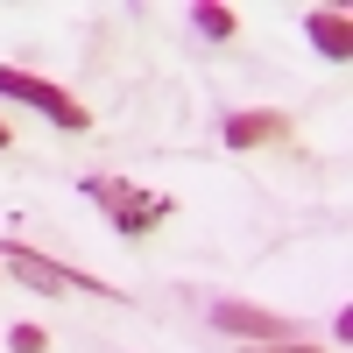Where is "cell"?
Returning a JSON list of instances; mask_svg holds the SVG:
<instances>
[{
    "label": "cell",
    "mask_w": 353,
    "mask_h": 353,
    "mask_svg": "<svg viewBox=\"0 0 353 353\" xmlns=\"http://www.w3.org/2000/svg\"><path fill=\"white\" fill-rule=\"evenodd\" d=\"M85 198L121 226V241H141L156 219H170V198L163 191H134L128 176H85Z\"/></svg>",
    "instance_id": "obj_1"
},
{
    "label": "cell",
    "mask_w": 353,
    "mask_h": 353,
    "mask_svg": "<svg viewBox=\"0 0 353 353\" xmlns=\"http://www.w3.org/2000/svg\"><path fill=\"white\" fill-rule=\"evenodd\" d=\"M0 261L36 290V297H64V290H85V297H106V304H121V290H106L99 276H78V269H64V261H43L36 248H21V241H0Z\"/></svg>",
    "instance_id": "obj_2"
},
{
    "label": "cell",
    "mask_w": 353,
    "mask_h": 353,
    "mask_svg": "<svg viewBox=\"0 0 353 353\" xmlns=\"http://www.w3.org/2000/svg\"><path fill=\"white\" fill-rule=\"evenodd\" d=\"M0 99H21V106H36V113H50L64 134H85L92 128V113H85L71 92H57L50 78H28V71H14V64H0Z\"/></svg>",
    "instance_id": "obj_3"
},
{
    "label": "cell",
    "mask_w": 353,
    "mask_h": 353,
    "mask_svg": "<svg viewBox=\"0 0 353 353\" xmlns=\"http://www.w3.org/2000/svg\"><path fill=\"white\" fill-rule=\"evenodd\" d=\"M212 325H219V332H241V339H261V346L290 339V318L261 311V304H241V297H219V304H212Z\"/></svg>",
    "instance_id": "obj_4"
},
{
    "label": "cell",
    "mask_w": 353,
    "mask_h": 353,
    "mask_svg": "<svg viewBox=\"0 0 353 353\" xmlns=\"http://www.w3.org/2000/svg\"><path fill=\"white\" fill-rule=\"evenodd\" d=\"M276 134H290V113H276V106L226 113V128H219V141H226V149H261V141H276Z\"/></svg>",
    "instance_id": "obj_5"
},
{
    "label": "cell",
    "mask_w": 353,
    "mask_h": 353,
    "mask_svg": "<svg viewBox=\"0 0 353 353\" xmlns=\"http://www.w3.org/2000/svg\"><path fill=\"white\" fill-rule=\"evenodd\" d=\"M304 36H311L318 57H332V64L353 57V21H346V8H311V14H304Z\"/></svg>",
    "instance_id": "obj_6"
},
{
    "label": "cell",
    "mask_w": 353,
    "mask_h": 353,
    "mask_svg": "<svg viewBox=\"0 0 353 353\" xmlns=\"http://www.w3.org/2000/svg\"><path fill=\"white\" fill-rule=\"evenodd\" d=\"M191 21H198V36H212V43H226L233 28H241V14H233V8H219V0H198V8H191Z\"/></svg>",
    "instance_id": "obj_7"
},
{
    "label": "cell",
    "mask_w": 353,
    "mask_h": 353,
    "mask_svg": "<svg viewBox=\"0 0 353 353\" xmlns=\"http://www.w3.org/2000/svg\"><path fill=\"white\" fill-rule=\"evenodd\" d=\"M8 346H14V353H43V325H14Z\"/></svg>",
    "instance_id": "obj_8"
},
{
    "label": "cell",
    "mask_w": 353,
    "mask_h": 353,
    "mask_svg": "<svg viewBox=\"0 0 353 353\" xmlns=\"http://www.w3.org/2000/svg\"><path fill=\"white\" fill-rule=\"evenodd\" d=\"M254 353H318V346H297V339H276V346H254Z\"/></svg>",
    "instance_id": "obj_9"
},
{
    "label": "cell",
    "mask_w": 353,
    "mask_h": 353,
    "mask_svg": "<svg viewBox=\"0 0 353 353\" xmlns=\"http://www.w3.org/2000/svg\"><path fill=\"white\" fill-rule=\"evenodd\" d=\"M8 141H14V128H8V121H0V149H8Z\"/></svg>",
    "instance_id": "obj_10"
}]
</instances>
